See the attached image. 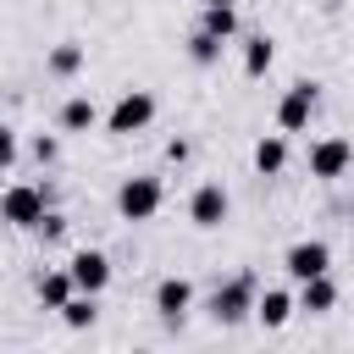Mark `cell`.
I'll list each match as a JSON object with an SVG mask.
<instances>
[{
  "mask_svg": "<svg viewBox=\"0 0 354 354\" xmlns=\"http://www.w3.org/2000/svg\"><path fill=\"white\" fill-rule=\"evenodd\" d=\"M254 293H260V277L254 271H238V277H227V282H216V293H210V321H221V326H238V321H249L254 315Z\"/></svg>",
  "mask_w": 354,
  "mask_h": 354,
  "instance_id": "obj_1",
  "label": "cell"
},
{
  "mask_svg": "<svg viewBox=\"0 0 354 354\" xmlns=\"http://www.w3.org/2000/svg\"><path fill=\"white\" fill-rule=\"evenodd\" d=\"M55 205V194L44 188V183H11L6 194H0V221L6 227H22V232H33L39 227V216Z\"/></svg>",
  "mask_w": 354,
  "mask_h": 354,
  "instance_id": "obj_2",
  "label": "cell"
},
{
  "mask_svg": "<svg viewBox=\"0 0 354 354\" xmlns=\"http://www.w3.org/2000/svg\"><path fill=\"white\" fill-rule=\"evenodd\" d=\"M160 205H166L160 177L138 171V177H122V183H116V216H122V221H149Z\"/></svg>",
  "mask_w": 354,
  "mask_h": 354,
  "instance_id": "obj_3",
  "label": "cell"
},
{
  "mask_svg": "<svg viewBox=\"0 0 354 354\" xmlns=\"http://www.w3.org/2000/svg\"><path fill=\"white\" fill-rule=\"evenodd\" d=\"M149 122H155V94H149V88H122L116 105L105 111V133H116V138H133V133H144Z\"/></svg>",
  "mask_w": 354,
  "mask_h": 354,
  "instance_id": "obj_4",
  "label": "cell"
},
{
  "mask_svg": "<svg viewBox=\"0 0 354 354\" xmlns=\"http://www.w3.org/2000/svg\"><path fill=\"white\" fill-rule=\"evenodd\" d=\"M315 100H321V83L299 77V83L277 100V133H304V127H310V116H315Z\"/></svg>",
  "mask_w": 354,
  "mask_h": 354,
  "instance_id": "obj_5",
  "label": "cell"
},
{
  "mask_svg": "<svg viewBox=\"0 0 354 354\" xmlns=\"http://www.w3.org/2000/svg\"><path fill=\"white\" fill-rule=\"evenodd\" d=\"M348 166H354V138H343V133H326V138H315V144H310V177H321V183H337Z\"/></svg>",
  "mask_w": 354,
  "mask_h": 354,
  "instance_id": "obj_6",
  "label": "cell"
},
{
  "mask_svg": "<svg viewBox=\"0 0 354 354\" xmlns=\"http://www.w3.org/2000/svg\"><path fill=\"white\" fill-rule=\"evenodd\" d=\"M282 271H288L293 282L332 271V243H326V238H299V243H288V254H282Z\"/></svg>",
  "mask_w": 354,
  "mask_h": 354,
  "instance_id": "obj_7",
  "label": "cell"
},
{
  "mask_svg": "<svg viewBox=\"0 0 354 354\" xmlns=\"http://www.w3.org/2000/svg\"><path fill=\"white\" fill-rule=\"evenodd\" d=\"M227 216H232V194H227L221 183H199V188L188 194V221H194V227L210 232V227H221Z\"/></svg>",
  "mask_w": 354,
  "mask_h": 354,
  "instance_id": "obj_8",
  "label": "cell"
},
{
  "mask_svg": "<svg viewBox=\"0 0 354 354\" xmlns=\"http://www.w3.org/2000/svg\"><path fill=\"white\" fill-rule=\"evenodd\" d=\"M66 271H72V288H77V293H94V299H100V293L111 288V254H105V249H77V254L66 260Z\"/></svg>",
  "mask_w": 354,
  "mask_h": 354,
  "instance_id": "obj_9",
  "label": "cell"
},
{
  "mask_svg": "<svg viewBox=\"0 0 354 354\" xmlns=\"http://www.w3.org/2000/svg\"><path fill=\"white\" fill-rule=\"evenodd\" d=\"M194 310V282L188 277H160L155 282V315L160 321H183Z\"/></svg>",
  "mask_w": 354,
  "mask_h": 354,
  "instance_id": "obj_10",
  "label": "cell"
},
{
  "mask_svg": "<svg viewBox=\"0 0 354 354\" xmlns=\"http://www.w3.org/2000/svg\"><path fill=\"white\" fill-rule=\"evenodd\" d=\"M293 304H299V310H310V315H326V310L337 304V282H332V271L304 277V282H299V293H293Z\"/></svg>",
  "mask_w": 354,
  "mask_h": 354,
  "instance_id": "obj_11",
  "label": "cell"
},
{
  "mask_svg": "<svg viewBox=\"0 0 354 354\" xmlns=\"http://www.w3.org/2000/svg\"><path fill=\"white\" fill-rule=\"evenodd\" d=\"M293 310H299V304H293L288 288H260V293H254V321H260V326H288Z\"/></svg>",
  "mask_w": 354,
  "mask_h": 354,
  "instance_id": "obj_12",
  "label": "cell"
},
{
  "mask_svg": "<svg viewBox=\"0 0 354 354\" xmlns=\"http://www.w3.org/2000/svg\"><path fill=\"white\" fill-rule=\"evenodd\" d=\"M61 133H88L94 122H100V105L88 100V94H72V100H61Z\"/></svg>",
  "mask_w": 354,
  "mask_h": 354,
  "instance_id": "obj_13",
  "label": "cell"
},
{
  "mask_svg": "<svg viewBox=\"0 0 354 354\" xmlns=\"http://www.w3.org/2000/svg\"><path fill=\"white\" fill-rule=\"evenodd\" d=\"M288 166V133H266L260 144H254V171L260 177H277Z\"/></svg>",
  "mask_w": 354,
  "mask_h": 354,
  "instance_id": "obj_14",
  "label": "cell"
},
{
  "mask_svg": "<svg viewBox=\"0 0 354 354\" xmlns=\"http://www.w3.org/2000/svg\"><path fill=\"white\" fill-rule=\"evenodd\" d=\"M271 61H277V44H271L266 33H249V39H243V77H266Z\"/></svg>",
  "mask_w": 354,
  "mask_h": 354,
  "instance_id": "obj_15",
  "label": "cell"
},
{
  "mask_svg": "<svg viewBox=\"0 0 354 354\" xmlns=\"http://www.w3.org/2000/svg\"><path fill=\"white\" fill-rule=\"evenodd\" d=\"M83 61H88V50L66 39V44H55V50L44 55V72H50V77H77V72H83Z\"/></svg>",
  "mask_w": 354,
  "mask_h": 354,
  "instance_id": "obj_16",
  "label": "cell"
},
{
  "mask_svg": "<svg viewBox=\"0 0 354 354\" xmlns=\"http://www.w3.org/2000/svg\"><path fill=\"white\" fill-rule=\"evenodd\" d=\"M199 28L227 44V39H238V11L232 6H199Z\"/></svg>",
  "mask_w": 354,
  "mask_h": 354,
  "instance_id": "obj_17",
  "label": "cell"
},
{
  "mask_svg": "<svg viewBox=\"0 0 354 354\" xmlns=\"http://www.w3.org/2000/svg\"><path fill=\"white\" fill-rule=\"evenodd\" d=\"M72 293H77V288H72V271H66V266H61V271H44V277H39V304H44V310H61V304H66Z\"/></svg>",
  "mask_w": 354,
  "mask_h": 354,
  "instance_id": "obj_18",
  "label": "cell"
},
{
  "mask_svg": "<svg viewBox=\"0 0 354 354\" xmlns=\"http://www.w3.org/2000/svg\"><path fill=\"white\" fill-rule=\"evenodd\" d=\"M55 315H61L72 332H83V326H94V321H100V304H94V293H72V299H66Z\"/></svg>",
  "mask_w": 354,
  "mask_h": 354,
  "instance_id": "obj_19",
  "label": "cell"
},
{
  "mask_svg": "<svg viewBox=\"0 0 354 354\" xmlns=\"http://www.w3.org/2000/svg\"><path fill=\"white\" fill-rule=\"evenodd\" d=\"M221 50H227L221 39H210L205 28H194V39H188V61H194V66H216V61H221Z\"/></svg>",
  "mask_w": 354,
  "mask_h": 354,
  "instance_id": "obj_20",
  "label": "cell"
},
{
  "mask_svg": "<svg viewBox=\"0 0 354 354\" xmlns=\"http://www.w3.org/2000/svg\"><path fill=\"white\" fill-rule=\"evenodd\" d=\"M33 232H39V238H44V243H61V238H66V232H72V221H66V216H61V210H55V205H50V210H44V216H39V227H33Z\"/></svg>",
  "mask_w": 354,
  "mask_h": 354,
  "instance_id": "obj_21",
  "label": "cell"
},
{
  "mask_svg": "<svg viewBox=\"0 0 354 354\" xmlns=\"http://www.w3.org/2000/svg\"><path fill=\"white\" fill-rule=\"evenodd\" d=\"M28 155H33L39 166H55V155H61V138H55V133H39V138L28 144Z\"/></svg>",
  "mask_w": 354,
  "mask_h": 354,
  "instance_id": "obj_22",
  "label": "cell"
},
{
  "mask_svg": "<svg viewBox=\"0 0 354 354\" xmlns=\"http://www.w3.org/2000/svg\"><path fill=\"white\" fill-rule=\"evenodd\" d=\"M11 166H17V127L0 122V171H11Z\"/></svg>",
  "mask_w": 354,
  "mask_h": 354,
  "instance_id": "obj_23",
  "label": "cell"
},
{
  "mask_svg": "<svg viewBox=\"0 0 354 354\" xmlns=\"http://www.w3.org/2000/svg\"><path fill=\"white\" fill-rule=\"evenodd\" d=\"M188 155H194V144H188V138H171V144H166V160H171V166H183Z\"/></svg>",
  "mask_w": 354,
  "mask_h": 354,
  "instance_id": "obj_24",
  "label": "cell"
},
{
  "mask_svg": "<svg viewBox=\"0 0 354 354\" xmlns=\"http://www.w3.org/2000/svg\"><path fill=\"white\" fill-rule=\"evenodd\" d=\"M199 6H238V0H199Z\"/></svg>",
  "mask_w": 354,
  "mask_h": 354,
  "instance_id": "obj_25",
  "label": "cell"
},
{
  "mask_svg": "<svg viewBox=\"0 0 354 354\" xmlns=\"http://www.w3.org/2000/svg\"><path fill=\"white\" fill-rule=\"evenodd\" d=\"M348 227H354V216H348Z\"/></svg>",
  "mask_w": 354,
  "mask_h": 354,
  "instance_id": "obj_26",
  "label": "cell"
},
{
  "mask_svg": "<svg viewBox=\"0 0 354 354\" xmlns=\"http://www.w3.org/2000/svg\"><path fill=\"white\" fill-rule=\"evenodd\" d=\"M0 227H6V221H0Z\"/></svg>",
  "mask_w": 354,
  "mask_h": 354,
  "instance_id": "obj_27",
  "label": "cell"
}]
</instances>
